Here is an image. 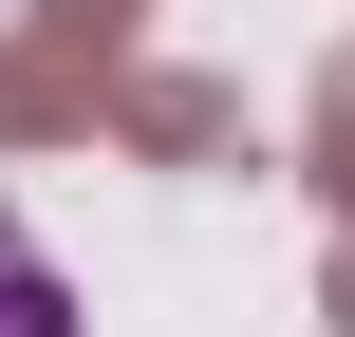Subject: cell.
<instances>
[{
	"instance_id": "6da1fadb",
	"label": "cell",
	"mask_w": 355,
	"mask_h": 337,
	"mask_svg": "<svg viewBox=\"0 0 355 337\" xmlns=\"http://www.w3.org/2000/svg\"><path fill=\"white\" fill-rule=\"evenodd\" d=\"M131 19L150 0H56L37 38H0V131H131Z\"/></svg>"
},
{
	"instance_id": "7a4b0ae2",
	"label": "cell",
	"mask_w": 355,
	"mask_h": 337,
	"mask_svg": "<svg viewBox=\"0 0 355 337\" xmlns=\"http://www.w3.org/2000/svg\"><path fill=\"white\" fill-rule=\"evenodd\" d=\"M0 337H75V281H56L19 225H0Z\"/></svg>"
},
{
	"instance_id": "3957f363",
	"label": "cell",
	"mask_w": 355,
	"mask_h": 337,
	"mask_svg": "<svg viewBox=\"0 0 355 337\" xmlns=\"http://www.w3.org/2000/svg\"><path fill=\"white\" fill-rule=\"evenodd\" d=\"M318 188H337V206H355V56H337V75H318Z\"/></svg>"
},
{
	"instance_id": "277c9868",
	"label": "cell",
	"mask_w": 355,
	"mask_h": 337,
	"mask_svg": "<svg viewBox=\"0 0 355 337\" xmlns=\"http://www.w3.org/2000/svg\"><path fill=\"white\" fill-rule=\"evenodd\" d=\"M318 300H337V337H355V206H337V263H318Z\"/></svg>"
}]
</instances>
